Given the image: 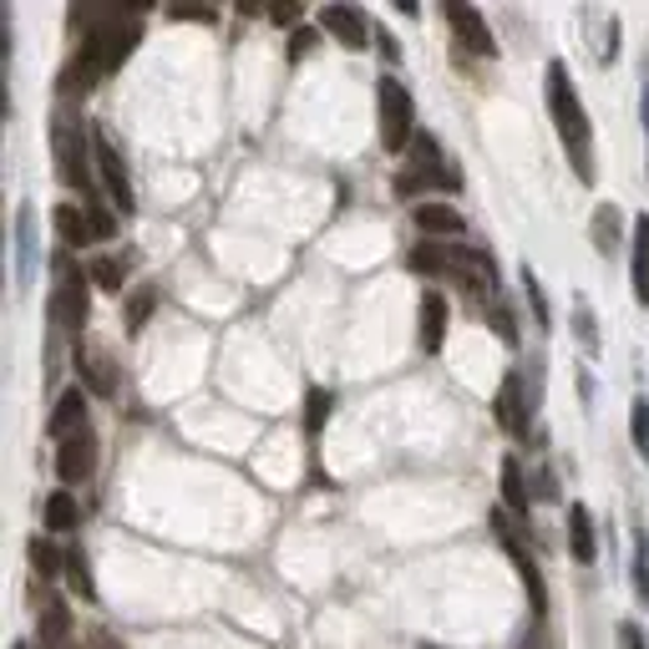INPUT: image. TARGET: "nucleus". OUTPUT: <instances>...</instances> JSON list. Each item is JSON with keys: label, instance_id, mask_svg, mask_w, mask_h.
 Instances as JSON below:
<instances>
[{"label": "nucleus", "instance_id": "18", "mask_svg": "<svg viewBox=\"0 0 649 649\" xmlns=\"http://www.w3.org/2000/svg\"><path fill=\"white\" fill-rule=\"evenodd\" d=\"M51 224H56V234H61V244H66V249H82V244L96 239V234H92V218H86V208H76V204H61Z\"/></svg>", "mask_w": 649, "mask_h": 649}, {"label": "nucleus", "instance_id": "13", "mask_svg": "<svg viewBox=\"0 0 649 649\" xmlns=\"http://www.w3.org/2000/svg\"><path fill=\"white\" fill-rule=\"evenodd\" d=\"M497 421H503L507 436H528V401H523V375H507L503 385H497Z\"/></svg>", "mask_w": 649, "mask_h": 649}, {"label": "nucleus", "instance_id": "16", "mask_svg": "<svg viewBox=\"0 0 649 649\" xmlns=\"http://www.w3.org/2000/svg\"><path fill=\"white\" fill-rule=\"evenodd\" d=\"M72 639V609L61 599H47L41 604V649H66Z\"/></svg>", "mask_w": 649, "mask_h": 649}, {"label": "nucleus", "instance_id": "40", "mask_svg": "<svg viewBox=\"0 0 649 649\" xmlns=\"http://www.w3.org/2000/svg\"><path fill=\"white\" fill-rule=\"evenodd\" d=\"M16 649H31V645H16Z\"/></svg>", "mask_w": 649, "mask_h": 649}, {"label": "nucleus", "instance_id": "2", "mask_svg": "<svg viewBox=\"0 0 649 649\" xmlns=\"http://www.w3.org/2000/svg\"><path fill=\"white\" fill-rule=\"evenodd\" d=\"M548 112L558 122V137H564V153L574 163L578 183H594V133H589V112L578 102L574 82H568V66L554 61L548 66Z\"/></svg>", "mask_w": 649, "mask_h": 649}, {"label": "nucleus", "instance_id": "10", "mask_svg": "<svg viewBox=\"0 0 649 649\" xmlns=\"http://www.w3.org/2000/svg\"><path fill=\"white\" fill-rule=\"evenodd\" d=\"M462 244H446V239H426L406 254V265L426 279H446V275H462Z\"/></svg>", "mask_w": 649, "mask_h": 649}, {"label": "nucleus", "instance_id": "29", "mask_svg": "<svg viewBox=\"0 0 649 649\" xmlns=\"http://www.w3.org/2000/svg\"><path fill=\"white\" fill-rule=\"evenodd\" d=\"M66 578H72V589L82 594V599H92V594H96V584H92V564H86L82 548H72V554H66Z\"/></svg>", "mask_w": 649, "mask_h": 649}, {"label": "nucleus", "instance_id": "9", "mask_svg": "<svg viewBox=\"0 0 649 649\" xmlns=\"http://www.w3.org/2000/svg\"><path fill=\"white\" fill-rule=\"evenodd\" d=\"M442 16L452 21V31H457V41L472 51V56H497V41L493 31H487V21H482L472 6H462V0H446Z\"/></svg>", "mask_w": 649, "mask_h": 649}, {"label": "nucleus", "instance_id": "7", "mask_svg": "<svg viewBox=\"0 0 649 649\" xmlns=\"http://www.w3.org/2000/svg\"><path fill=\"white\" fill-rule=\"evenodd\" d=\"M92 157H96V173H102V188H107V198H112V208L117 214H133V178H127V163H122V153H117V143H112L102 127L92 133Z\"/></svg>", "mask_w": 649, "mask_h": 649}, {"label": "nucleus", "instance_id": "6", "mask_svg": "<svg viewBox=\"0 0 649 649\" xmlns=\"http://www.w3.org/2000/svg\"><path fill=\"white\" fill-rule=\"evenodd\" d=\"M51 320L61 330H82L86 324V275L61 254L56 259V295H51Z\"/></svg>", "mask_w": 649, "mask_h": 649}, {"label": "nucleus", "instance_id": "1", "mask_svg": "<svg viewBox=\"0 0 649 649\" xmlns=\"http://www.w3.org/2000/svg\"><path fill=\"white\" fill-rule=\"evenodd\" d=\"M137 41H143V25L122 21V16H107V21L82 41V51H76L72 66L61 72V92H86V86H96V76L117 72L122 61L133 56Z\"/></svg>", "mask_w": 649, "mask_h": 649}, {"label": "nucleus", "instance_id": "23", "mask_svg": "<svg viewBox=\"0 0 649 649\" xmlns=\"http://www.w3.org/2000/svg\"><path fill=\"white\" fill-rule=\"evenodd\" d=\"M86 279H92V285H102V289H112V295H117V289L127 285V265H122V259H112V254H96L92 265H86Z\"/></svg>", "mask_w": 649, "mask_h": 649}, {"label": "nucleus", "instance_id": "27", "mask_svg": "<svg viewBox=\"0 0 649 649\" xmlns=\"http://www.w3.org/2000/svg\"><path fill=\"white\" fill-rule=\"evenodd\" d=\"M629 436H635L639 457H649V396H635V406H629Z\"/></svg>", "mask_w": 649, "mask_h": 649}, {"label": "nucleus", "instance_id": "11", "mask_svg": "<svg viewBox=\"0 0 649 649\" xmlns=\"http://www.w3.org/2000/svg\"><path fill=\"white\" fill-rule=\"evenodd\" d=\"M56 472L61 482H86L96 472V436L92 432H76L56 446Z\"/></svg>", "mask_w": 649, "mask_h": 649}, {"label": "nucleus", "instance_id": "33", "mask_svg": "<svg viewBox=\"0 0 649 649\" xmlns=\"http://www.w3.org/2000/svg\"><path fill=\"white\" fill-rule=\"evenodd\" d=\"M16 239H21V279H31V214L25 208L16 218Z\"/></svg>", "mask_w": 649, "mask_h": 649}, {"label": "nucleus", "instance_id": "22", "mask_svg": "<svg viewBox=\"0 0 649 649\" xmlns=\"http://www.w3.org/2000/svg\"><path fill=\"white\" fill-rule=\"evenodd\" d=\"M82 523V507H76L72 493H51L47 497V528L51 533H72Z\"/></svg>", "mask_w": 649, "mask_h": 649}, {"label": "nucleus", "instance_id": "31", "mask_svg": "<svg viewBox=\"0 0 649 649\" xmlns=\"http://www.w3.org/2000/svg\"><path fill=\"white\" fill-rule=\"evenodd\" d=\"M635 594L639 599H649V543L645 538L635 543Z\"/></svg>", "mask_w": 649, "mask_h": 649}, {"label": "nucleus", "instance_id": "8", "mask_svg": "<svg viewBox=\"0 0 649 649\" xmlns=\"http://www.w3.org/2000/svg\"><path fill=\"white\" fill-rule=\"evenodd\" d=\"M493 528H497V538H503L507 558L517 564V578H523V589H528L533 614H543V609H548V584H543V574H538V564H533V554L523 548V543H517V533H513V523H507V513H493Z\"/></svg>", "mask_w": 649, "mask_h": 649}, {"label": "nucleus", "instance_id": "35", "mask_svg": "<svg viewBox=\"0 0 649 649\" xmlns=\"http://www.w3.org/2000/svg\"><path fill=\"white\" fill-rule=\"evenodd\" d=\"M310 47H315V31H295V37H289V56H305Z\"/></svg>", "mask_w": 649, "mask_h": 649}, {"label": "nucleus", "instance_id": "32", "mask_svg": "<svg viewBox=\"0 0 649 649\" xmlns=\"http://www.w3.org/2000/svg\"><path fill=\"white\" fill-rule=\"evenodd\" d=\"M82 208H86V218H92V234H96V239H112V234H117V218H112L102 204H82Z\"/></svg>", "mask_w": 649, "mask_h": 649}, {"label": "nucleus", "instance_id": "5", "mask_svg": "<svg viewBox=\"0 0 649 649\" xmlns=\"http://www.w3.org/2000/svg\"><path fill=\"white\" fill-rule=\"evenodd\" d=\"M411 153H416V163L396 178V198H416V193H426V188H452V183H457V173L442 163V153H436L432 137H416Z\"/></svg>", "mask_w": 649, "mask_h": 649}, {"label": "nucleus", "instance_id": "26", "mask_svg": "<svg viewBox=\"0 0 649 649\" xmlns=\"http://www.w3.org/2000/svg\"><path fill=\"white\" fill-rule=\"evenodd\" d=\"M330 406H336V396L330 391H310V401H305V436H320V426H324V416H330Z\"/></svg>", "mask_w": 649, "mask_h": 649}, {"label": "nucleus", "instance_id": "37", "mask_svg": "<svg viewBox=\"0 0 649 649\" xmlns=\"http://www.w3.org/2000/svg\"><path fill=\"white\" fill-rule=\"evenodd\" d=\"M493 320H497V336H503V340H517V330H513V315H507L503 305H497V310H493Z\"/></svg>", "mask_w": 649, "mask_h": 649}, {"label": "nucleus", "instance_id": "39", "mask_svg": "<svg viewBox=\"0 0 649 649\" xmlns=\"http://www.w3.org/2000/svg\"><path fill=\"white\" fill-rule=\"evenodd\" d=\"M639 117H645V143H649V82H645V92H639Z\"/></svg>", "mask_w": 649, "mask_h": 649}, {"label": "nucleus", "instance_id": "30", "mask_svg": "<svg viewBox=\"0 0 649 649\" xmlns=\"http://www.w3.org/2000/svg\"><path fill=\"white\" fill-rule=\"evenodd\" d=\"M153 305H157V295H153V289H137V295H133V305H127V330H143V324H147V315H153Z\"/></svg>", "mask_w": 649, "mask_h": 649}, {"label": "nucleus", "instance_id": "25", "mask_svg": "<svg viewBox=\"0 0 649 649\" xmlns=\"http://www.w3.org/2000/svg\"><path fill=\"white\" fill-rule=\"evenodd\" d=\"M614 244H619V214H614V204H599V214H594V249L609 254Z\"/></svg>", "mask_w": 649, "mask_h": 649}, {"label": "nucleus", "instance_id": "17", "mask_svg": "<svg viewBox=\"0 0 649 649\" xmlns=\"http://www.w3.org/2000/svg\"><path fill=\"white\" fill-rule=\"evenodd\" d=\"M76 371H82V381H86V391H92V396H112V391H117L112 361H107V356H96V350H76Z\"/></svg>", "mask_w": 649, "mask_h": 649}, {"label": "nucleus", "instance_id": "28", "mask_svg": "<svg viewBox=\"0 0 649 649\" xmlns=\"http://www.w3.org/2000/svg\"><path fill=\"white\" fill-rule=\"evenodd\" d=\"M31 568H37L41 578H56L61 568H66V558L56 554V543H47V538H37L31 543Z\"/></svg>", "mask_w": 649, "mask_h": 649}, {"label": "nucleus", "instance_id": "34", "mask_svg": "<svg viewBox=\"0 0 649 649\" xmlns=\"http://www.w3.org/2000/svg\"><path fill=\"white\" fill-rule=\"evenodd\" d=\"M619 649H649L645 645V629H639V625H619Z\"/></svg>", "mask_w": 649, "mask_h": 649}, {"label": "nucleus", "instance_id": "15", "mask_svg": "<svg viewBox=\"0 0 649 649\" xmlns=\"http://www.w3.org/2000/svg\"><path fill=\"white\" fill-rule=\"evenodd\" d=\"M446 340V295H436V289H426L421 295V350L426 356H436Z\"/></svg>", "mask_w": 649, "mask_h": 649}, {"label": "nucleus", "instance_id": "24", "mask_svg": "<svg viewBox=\"0 0 649 649\" xmlns=\"http://www.w3.org/2000/svg\"><path fill=\"white\" fill-rule=\"evenodd\" d=\"M503 503L513 507V513H528V482H523V467H517V457L503 462Z\"/></svg>", "mask_w": 649, "mask_h": 649}, {"label": "nucleus", "instance_id": "21", "mask_svg": "<svg viewBox=\"0 0 649 649\" xmlns=\"http://www.w3.org/2000/svg\"><path fill=\"white\" fill-rule=\"evenodd\" d=\"M416 229L446 239V234H462V214L452 204H421L416 208Z\"/></svg>", "mask_w": 649, "mask_h": 649}, {"label": "nucleus", "instance_id": "19", "mask_svg": "<svg viewBox=\"0 0 649 649\" xmlns=\"http://www.w3.org/2000/svg\"><path fill=\"white\" fill-rule=\"evenodd\" d=\"M568 548H574L578 564H594V554H599V548H594V517L584 503L568 507Z\"/></svg>", "mask_w": 649, "mask_h": 649}, {"label": "nucleus", "instance_id": "20", "mask_svg": "<svg viewBox=\"0 0 649 649\" xmlns=\"http://www.w3.org/2000/svg\"><path fill=\"white\" fill-rule=\"evenodd\" d=\"M635 265H629V275H635V300L649 305V214L635 218Z\"/></svg>", "mask_w": 649, "mask_h": 649}, {"label": "nucleus", "instance_id": "38", "mask_svg": "<svg viewBox=\"0 0 649 649\" xmlns=\"http://www.w3.org/2000/svg\"><path fill=\"white\" fill-rule=\"evenodd\" d=\"M269 16H275L279 25H295V21H300V6H275V11H269Z\"/></svg>", "mask_w": 649, "mask_h": 649}, {"label": "nucleus", "instance_id": "12", "mask_svg": "<svg viewBox=\"0 0 649 649\" xmlns=\"http://www.w3.org/2000/svg\"><path fill=\"white\" fill-rule=\"evenodd\" d=\"M320 25H324V31H330V37H336L346 51H365V47H371V25H365L361 11H350V6H324V11H320Z\"/></svg>", "mask_w": 649, "mask_h": 649}, {"label": "nucleus", "instance_id": "4", "mask_svg": "<svg viewBox=\"0 0 649 649\" xmlns=\"http://www.w3.org/2000/svg\"><path fill=\"white\" fill-rule=\"evenodd\" d=\"M56 163L66 188H92V157H86V127L72 112H56Z\"/></svg>", "mask_w": 649, "mask_h": 649}, {"label": "nucleus", "instance_id": "14", "mask_svg": "<svg viewBox=\"0 0 649 649\" xmlns=\"http://www.w3.org/2000/svg\"><path fill=\"white\" fill-rule=\"evenodd\" d=\"M51 436H76V432H86V385H72V391H61V401H56V411H51Z\"/></svg>", "mask_w": 649, "mask_h": 649}, {"label": "nucleus", "instance_id": "3", "mask_svg": "<svg viewBox=\"0 0 649 649\" xmlns=\"http://www.w3.org/2000/svg\"><path fill=\"white\" fill-rule=\"evenodd\" d=\"M381 147L385 153H406L416 143V107H411V92L396 76H381Z\"/></svg>", "mask_w": 649, "mask_h": 649}, {"label": "nucleus", "instance_id": "36", "mask_svg": "<svg viewBox=\"0 0 649 649\" xmlns=\"http://www.w3.org/2000/svg\"><path fill=\"white\" fill-rule=\"evenodd\" d=\"M173 16H178V21H214V11H198V6H173Z\"/></svg>", "mask_w": 649, "mask_h": 649}]
</instances>
